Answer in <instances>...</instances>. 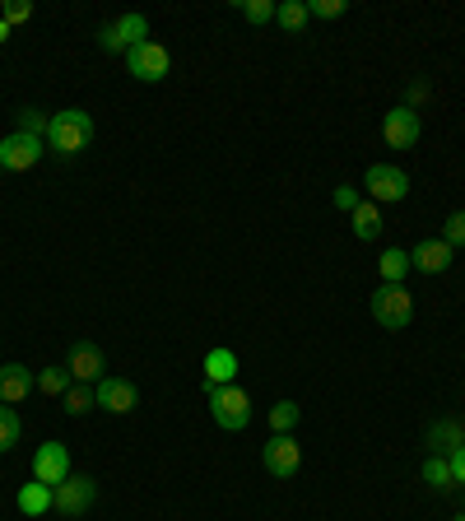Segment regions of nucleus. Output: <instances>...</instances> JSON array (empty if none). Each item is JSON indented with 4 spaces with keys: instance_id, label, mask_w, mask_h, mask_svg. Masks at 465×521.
<instances>
[{
    "instance_id": "nucleus-1",
    "label": "nucleus",
    "mask_w": 465,
    "mask_h": 521,
    "mask_svg": "<svg viewBox=\"0 0 465 521\" xmlns=\"http://www.w3.org/2000/svg\"><path fill=\"white\" fill-rule=\"evenodd\" d=\"M47 145H52L61 159H75L80 149L93 145V117L84 107H61V112H52V121H47Z\"/></svg>"
},
{
    "instance_id": "nucleus-2",
    "label": "nucleus",
    "mask_w": 465,
    "mask_h": 521,
    "mask_svg": "<svg viewBox=\"0 0 465 521\" xmlns=\"http://www.w3.org/2000/svg\"><path fill=\"white\" fill-rule=\"evenodd\" d=\"M205 405H210V415L219 428H228V433H242V428L252 424V396L233 382V387H210L205 382Z\"/></svg>"
},
{
    "instance_id": "nucleus-3",
    "label": "nucleus",
    "mask_w": 465,
    "mask_h": 521,
    "mask_svg": "<svg viewBox=\"0 0 465 521\" xmlns=\"http://www.w3.org/2000/svg\"><path fill=\"white\" fill-rule=\"evenodd\" d=\"M372 321L382 326V331H405L414 321V298L405 284H377V294H372Z\"/></svg>"
},
{
    "instance_id": "nucleus-4",
    "label": "nucleus",
    "mask_w": 465,
    "mask_h": 521,
    "mask_svg": "<svg viewBox=\"0 0 465 521\" xmlns=\"http://www.w3.org/2000/svg\"><path fill=\"white\" fill-rule=\"evenodd\" d=\"M363 187H368L372 205H396L410 196V173L396 168V163H372L368 173H363Z\"/></svg>"
},
{
    "instance_id": "nucleus-5",
    "label": "nucleus",
    "mask_w": 465,
    "mask_h": 521,
    "mask_svg": "<svg viewBox=\"0 0 465 521\" xmlns=\"http://www.w3.org/2000/svg\"><path fill=\"white\" fill-rule=\"evenodd\" d=\"M126 70H131L140 84H159L168 80V70H173V56H168V47L163 42H140V47H131L126 52Z\"/></svg>"
},
{
    "instance_id": "nucleus-6",
    "label": "nucleus",
    "mask_w": 465,
    "mask_h": 521,
    "mask_svg": "<svg viewBox=\"0 0 465 521\" xmlns=\"http://www.w3.org/2000/svg\"><path fill=\"white\" fill-rule=\"evenodd\" d=\"M42 154H47V140H38V135L10 131L0 140V168H5V173H28V168H38Z\"/></svg>"
},
{
    "instance_id": "nucleus-7",
    "label": "nucleus",
    "mask_w": 465,
    "mask_h": 521,
    "mask_svg": "<svg viewBox=\"0 0 465 521\" xmlns=\"http://www.w3.org/2000/svg\"><path fill=\"white\" fill-rule=\"evenodd\" d=\"M93 498H98V484L89 475H66V480L52 489V508L61 517H84L93 508Z\"/></svg>"
},
{
    "instance_id": "nucleus-8",
    "label": "nucleus",
    "mask_w": 465,
    "mask_h": 521,
    "mask_svg": "<svg viewBox=\"0 0 465 521\" xmlns=\"http://www.w3.org/2000/svg\"><path fill=\"white\" fill-rule=\"evenodd\" d=\"M261 466H266L275 480H293L298 466H303V447L293 442V433H275V438L261 447Z\"/></svg>"
},
{
    "instance_id": "nucleus-9",
    "label": "nucleus",
    "mask_w": 465,
    "mask_h": 521,
    "mask_svg": "<svg viewBox=\"0 0 465 521\" xmlns=\"http://www.w3.org/2000/svg\"><path fill=\"white\" fill-rule=\"evenodd\" d=\"M98 42H103V52H131V47L149 42V19L145 14H121L98 33Z\"/></svg>"
},
{
    "instance_id": "nucleus-10",
    "label": "nucleus",
    "mask_w": 465,
    "mask_h": 521,
    "mask_svg": "<svg viewBox=\"0 0 465 521\" xmlns=\"http://www.w3.org/2000/svg\"><path fill=\"white\" fill-rule=\"evenodd\" d=\"M419 131H424V126H419V112H414V107H391V112H386L382 117V140L391 149H414L419 145Z\"/></svg>"
},
{
    "instance_id": "nucleus-11",
    "label": "nucleus",
    "mask_w": 465,
    "mask_h": 521,
    "mask_svg": "<svg viewBox=\"0 0 465 521\" xmlns=\"http://www.w3.org/2000/svg\"><path fill=\"white\" fill-rule=\"evenodd\" d=\"M66 475H70V447L66 442H42L38 452H33V480L56 489Z\"/></svg>"
},
{
    "instance_id": "nucleus-12",
    "label": "nucleus",
    "mask_w": 465,
    "mask_h": 521,
    "mask_svg": "<svg viewBox=\"0 0 465 521\" xmlns=\"http://www.w3.org/2000/svg\"><path fill=\"white\" fill-rule=\"evenodd\" d=\"M93 396H98V410H112V415H131L135 405H140V391L126 377H103L93 387Z\"/></svg>"
},
{
    "instance_id": "nucleus-13",
    "label": "nucleus",
    "mask_w": 465,
    "mask_h": 521,
    "mask_svg": "<svg viewBox=\"0 0 465 521\" xmlns=\"http://www.w3.org/2000/svg\"><path fill=\"white\" fill-rule=\"evenodd\" d=\"M66 368H70V377L75 382H103V373H107V359H103V349L98 345H89V340H80V345L70 349V359H66Z\"/></svg>"
},
{
    "instance_id": "nucleus-14",
    "label": "nucleus",
    "mask_w": 465,
    "mask_h": 521,
    "mask_svg": "<svg viewBox=\"0 0 465 521\" xmlns=\"http://www.w3.org/2000/svg\"><path fill=\"white\" fill-rule=\"evenodd\" d=\"M38 391V373H28L24 363H5L0 368V405H19Z\"/></svg>"
},
{
    "instance_id": "nucleus-15",
    "label": "nucleus",
    "mask_w": 465,
    "mask_h": 521,
    "mask_svg": "<svg viewBox=\"0 0 465 521\" xmlns=\"http://www.w3.org/2000/svg\"><path fill=\"white\" fill-rule=\"evenodd\" d=\"M452 261H456V252L442 238H428V242H419V247L410 252V270H419V275H442Z\"/></svg>"
},
{
    "instance_id": "nucleus-16",
    "label": "nucleus",
    "mask_w": 465,
    "mask_h": 521,
    "mask_svg": "<svg viewBox=\"0 0 465 521\" xmlns=\"http://www.w3.org/2000/svg\"><path fill=\"white\" fill-rule=\"evenodd\" d=\"M200 373H205L210 387H233L238 382V354L233 349H210L205 363H200Z\"/></svg>"
},
{
    "instance_id": "nucleus-17",
    "label": "nucleus",
    "mask_w": 465,
    "mask_h": 521,
    "mask_svg": "<svg viewBox=\"0 0 465 521\" xmlns=\"http://www.w3.org/2000/svg\"><path fill=\"white\" fill-rule=\"evenodd\" d=\"M14 503H19V512L24 517H42V512H52V484H24L19 494H14Z\"/></svg>"
},
{
    "instance_id": "nucleus-18",
    "label": "nucleus",
    "mask_w": 465,
    "mask_h": 521,
    "mask_svg": "<svg viewBox=\"0 0 465 521\" xmlns=\"http://www.w3.org/2000/svg\"><path fill=\"white\" fill-rule=\"evenodd\" d=\"M349 224H354V233H359L363 242H372L377 233H382V205H372V201H363L359 210L349 214Z\"/></svg>"
},
{
    "instance_id": "nucleus-19",
    "label": "nucleus",
    "mask_w": 465,
    "mask_h": 521,
    "mask_svg": "<svg viewBox=\"0 0 465 521\" xmlns=\"http://www.w3.org/2000/svg\"><path fill=\"white\" fill-rule=\"evenodd\" d=\"M377 270H382V284H405V275H410V252L386 247L382 261H377Z\"/></svg>"
},
{
    "instance_id": "nucleus-20",
    "label": "nucleus",
    "mask_w": 465,
    "mask_h": 521,
    "mask_svg": "<svg viewBox=\"0 0 465 521\" xmlns=\"http://www.w3.org/2000/svg\"><path fill=\"white\" fill-rule=\"evenodd\" d=\"M419 475H424V484H428V489H438V494H447V489L456 484L452 480V466H447V456H428Z\"/></svg>"
},
{
    "instance_id": "nucleus-21",
    "label": "nucleus",
    "mask_w": 465,
    "mask_h": 521,
    "mask_svg": "<svg viewBox=\"0 0 465 521\" xmlns=\"http://www.w3.org/2000/svg\"><path fill=\"white\" fill-rule=\"evenodd\" d=\"M70 387H75L70 368H42V373H38V391H42V396H66Z\"/></svg>"
},
{
    "instance_id": "nucleus-22",
    "label": "nucleus",
    "mask_w": 465,
    "mask_h": 521,
    "mask_svg": "<svg viewBox=\"0 0 465 521\" xmlns=\"http://www.w3.org/2000/svg\"><path fill=\"white\" fill-rule=\"evenodd\" d=\"M275 24H279V28H289V33H298V28L307 24V0H279Z\"/></svg>"
},
{
    "instance_id": "nucleus-23",
    "label": "nucleus",
    "mask_w": 465,
    "mask_h": 521,
    "mask_svg": "<svg viewBox=\"0 0 465 521\" xmlns=\"http://www.w3.org/2000/svg\"><path fill=\"white\" fill-rule=\"evenodd\" d=\"M19 438H24L19 410H14V405H0V452H10V447H14Z\"/></svg>"
},
{
    "instance_id": "nucleus-24",
    "label": "nucleus",
    "mask_w": 465,
    "mask_h": 521,
    "mask_svg": "<svg viewBox=\"0 0 465 521\" xmlns=\"http://www.w3.org/2000/svg\"><path fill=\"white\" fill-rule=\"evenodd\" d=\"M61 401H66V415H89L93 405H98V396H93V387H84V382H75V387L66 391V396H61Z\"/></svg>"
},
{
    "instance_id": "nucleus-25",
    "label": "nucleus",
    "mask_w": 465,
    "mask_h": 521,
    "mask_svg": "<svg viewBox=\"0 0 465 521\" xmlns=\"http://www.w3.org/2000/svg\"><path fill=\"white\" fill-rule=\"evenodd\" d=\"M465 442V428L461 424H438L433 433H428V447H438V452H456Z\"/></svg>"
},
{
    "instance_id": "nucleus-26",
    "label": "nucleus",
    "mask_w": 465,
    "mask_h": 521,
    "mask_svg": "<svg viewBox=\"0 0 465 521\" xmlns=\"http://www.w3.org/2000/svg\"><path fill=\"white\" fill-rule=\"evenodd\" d=\"M238 10L247 24H275V0H238Z\"/></svg>"
},
{
    "instance_id": "nucleus-27",
    "label": "nucleus",
    "mask_w": 465,
    "mask_h": 521,
    "mask_svg": "<svg viewBox=\"0 0 465 521\" xmlns=\"http://www.w3.org/2000/svg\"><path fill=\"white\" fill-rule=\"evenodd\" d=\"M293 424H298V401L270 405V428H275V433H293Z\"/></svg>"
},
{
    "instance_id": "nucleus-28",
    "label": "nucleus",
    "mask_w": 465,
    "mask_h": 521,
    "mask_svg": "<svg viewBox=\"0 0 465 521\" xmlns=\"http://www.w3.org/2000/svg\"><path fill=\"white\" fill-rule=\"evenodd\" d=\"M47 112H38V107H19V131L24 135H38V140H47Z\"/></svg>"
},
{
    "instance_id": "nucleus-29",
    "label": "nucleus",
    "mask_w": 465,
    "mask_h": 521,
    "mask_svg": "<svg viewBox=\"0 0 465 521\" xmlns=\"http://www.w3.org/2000/svg\"><path fill=\"white\" fill-rule=\"evenodd\" d=\"M442 242H447V247H465V210H452L447 214V224H442Z\"/></svg>"
},
{
    "instance_id": "nucleus-30",
    "label": "nucleus",
    "mask_w": 465,
    "mask_h": 521,
    "mask_svg": "<svg viewBox=\"0 0 465 521\" xmlns=\"http://www.w3.org/2000/svg\"><path fill=\"white\" fill-rule=\"evenodd\" d=\"M345 10V0H307V19H340Z\"/></svg>"
},
{
    "instance_id": "nucleus-31",
    "label": "nucleus",
    "mask_w": 465,
    "mask_h": 521,
    "mask_svg": "<svg viewBox=\"0 0 465 521\" xmlns=\"http://www.w3.org/2000/svg\"><path fill=\"white\" fill-rule=\"evenodd\" d=\"M0 19H5V24H28V19H33V5H28V0H5V10H0Z\"/></svg>"
},
{
    "instance_id": "nucleus-32",
    "label": "nucleus",
    "mask_w": 465,
    "mask_h": 521,
    "mask_svg": "<svg viewBox=\"0 0 465 521\" xmlns=\"http://www.w3.org/2000/svg\"><path fill=\"white\" fill-rule=\"evenodd\" d=\"M331 201H335V210L354 214V210H359V205H363V196H359V191H354V187H335V191H331Z\"/></svg>"
},
{
    "instance_id": "nucleus-33",
    "label": "nucleus",
    "mask_w": 465,
    "mask_h": 521,
    "mask_svg": "<svg viewBox=\"0 0 465 521\" xmlns=\"http://www.w3.org/2000/svg\"><path fill=\"white\" fill-rule=\"evenodd\" d=\"M447 466H452V480L465 489V442H461V447H456L452 456H447Z\"/></svg>"
},
{
    "instance_id": "nucleus-34",
    "label": "nucleus",
    "mask_w": 465,
    "mask_h": 521,
    "mask_svg": "<svg viewBox=\"0 0 465 521\" xmlns=\"http://www.w3.org/2000/svg\"><path fill=\"white\" fill-rule=\"evenodd\" d=\"M424 98H428V89H424V84H414V89H410V103H405V107H414V103H424Z\"/></svg>"
},
{
    "instance_id": "nucleus-35",
    "label": "nucleus",
    "mask_w": 465,
    "mask_h": 521,
    "mask_svg": "<svg viewBox=\"0 0 465 521\" xmlns=\"http://www.w3.org/2000/svg\"><path fill=\"white\" fill-rule=\"evenodd\" d=\"M5 38H10V24H5V19H0V42H5Z\"/></svg>"
},
{
    "instance_id": "nucleus-36",
    "label": "nucleus",
    "mask_w": 465,
    "mask_h": 521,
    "mask_svg": "<svg viewBox=\"0 0 465 521\" xmlns=\"http://www.w3.org/2000/svg\"><path fill=\"white\" fill-rule=\"evenodd\" d=\"M456 521H465V512H461V517H456Z\"/></svg>"
},
{
    "instance_id": "nucleus-37",
    "label": "nucleus",
    "mask_w": 465,
    "mask_h": 521,
    "mask_svg": "<svg viewBox=\"0 0 465 521\" xmlns=\"http://www.w3.org/2000/svg\"><path fill=\"white\" fill-rule=\"evenodd\" d=\"M0 173H5V168H0Z\"/></svg>"
}]
</instances>
